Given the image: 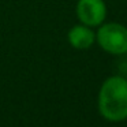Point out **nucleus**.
Masks as SVG:
<instances>
[{
  "label": "nucleus",
  "mask_w": 127,
  "mask_h": 127,
  "mask_svg": "<svg viewBox=\"0 0 127 127\" xmlns=\"http://www.w3.org/2000/svg\"><path fill=\"white\" fill-rule=\"evenodd\" d=\"M97 109L102 119L119 123L127 119V78L111 75L102 81L97 93Z\"/></svg>",
  "instance_id": "obj_1"
},
{
  "label": "nucleus",
  "mask_w": 127,
  "mask_h": 127,
  "mask_svg": "<svg viewBox=\"0 0 127 127\" xmlns=\"http://www.w3.org/2000/svg\"><path fill=\"white\" fill-rule=\"evenodd\" d=\"M107 4L104 0H78L75 4V15L79 23L89 28H98L107 19Z\"/></svg>",
  "instance_id": "obj_3"
},
{
  "label": "nucleus",
  "mask_w": 127,
  "mask_h": 127,
  "mask_svg": "<svg viewBox=\"0 0 127 127\" xmlns=\"http://www.w3.org/2000/svg\"><path fill=\"white\" fill-rule=\"evenodd\" d=\"M67 41L74 49L86 51L93 47L94 42H96V32L93 30V28L78 23L68 30Z\"/></svg>",
  "instance_id": "obj_4"
},
{
  "label": "nucleus",
  "mask_w": 127,
  "mask_h": 127,
  "mask_svg": "<svg viewBox=\"0 0 127 127\" xmlns=\"http://www.w3.org/2000/svg\"><path fill=\"white\" fill-rule=\"evenodd\" d=\"M96 42L109 55H127V28L119 22L101 23L96 32Z\"/></svg>",
  "instance_id": "obj_2"
}]
</instances>
